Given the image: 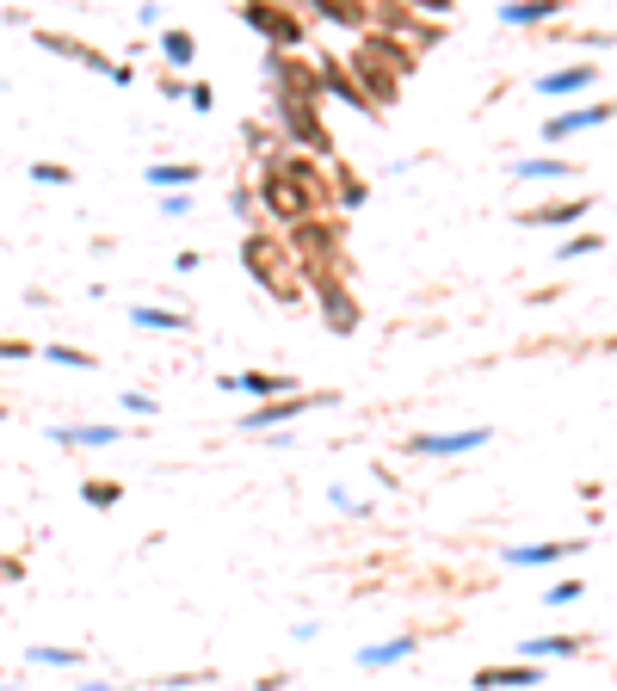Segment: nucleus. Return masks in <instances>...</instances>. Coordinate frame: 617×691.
Segmentation results:
<instances>
[{
	"label": "nucleus",
	"instance_id": "nucleus-23",
	"mask_svg": "<svg viewBox=\"0 0 617 691\" xmlns=\"http://www.w3.org/2000/svg\"><path fill=\"white\" fill-rule=\"evenodd\" d=\"M81 500H87V506H118V482H87Z\"/></svg>",
	"mask_w": 617,
	"mask_h": 691
},
{
	"label": "nucleus",
	"instance_id": "nucleus-33",
	"mask_svg": "<svg viewBox=\"0 0 617 691\" xmlns=\"http://www.w3.org/2000/svg\"><path fill=\"white\" fill-rule=\"evenodd\" d=\"M0 420H7V408H0Z\"/></svg>",
	"mask_w": 617,
	"mask_h": 691
},
{
	"label": "nucleus",
	"instance_id": "nucleus-17",
	"mask_svg": "<svg viewBox=\"0 0 617 691\" xmlns=\"http://www.w3.org/2000/svg\"><path fill=\"white\" fill-rule=\"evenodd\" d=\"M192 50H198V44H192V31H179V25L161 31V56H167L173 68H192Z\"/></svg>",
	"mask_w": 617,
	"mask_h": 691
},
{
	"label": "nucleus",
	"instance_id": "nucleus-13",
	"mask_svg": "<svg viewBox=\"0 0 617 691\" xmlns=\"http://www.w3.org/2000/svg\"><path fill=\"white\" fill-rule=\"evenodd\" d=\"M50 439L56 445H118V426H50Z\"/></svg>",
	"mask_w": 617,
	"mask_h": 691
},
{
	"label": "nucleus",
	"instance_id": "nucleus-9",
	"mask_svg": "<svg viewBox=\"0 0 617 691\" xmlns=\"http://www.w3.org/2000/svg\"><path fill=\"white\" fill-rule=\"evenodd\" d=\"M216 389H241V395H297V377H266V371H247V377H216Z\"/></svg>",
	"mask_w": 617,
	"mask_h": 691
},
{
	"label": "nucleus",
	"instance_id": "nucleus-19",
	"mask_svg": "<svg viewBox=\"0 0 617 691\" xmlns=\"http://www.w3.org/2000/svg\"><path fill=\"white\" fill-rule=\"evenodd\" d=\"M556 7H537V0H513V7H500L506 25H537V19H550Z\"/></svg>",
	"mask_w": 617,
	"mask_h": 691
},
{
	"label": "nucleus",
	"instance_id": "nucleus-14",
	"mask_svg": "<svg viewBox=\"0 0 617 691\" xmlns=\"http://www.w3.org/2000/svg\"><path fill=\"white\" fill-rule=\"evenodd\" d=\"M130 321H136V327H161V334H179V327H192L179 309H149V303H142V309H130Z\"/></svg>",
	"mask_w": 617,
	"mask_h": 691
},
{
	"label": "nucleus",
	"instance_id": "nucleus-4",
	"mask_svg": "<svg viewBox=\"0 0 617 691\" xmlns=\"http://www.w3.org/2000/svg\"><path fill=\"white\" fill-rule=\"evenodd\" d=\"M488 445V426H463V432H420V439L408 445L414 457H457V451H476Z\"/></svg>",
	"mask_w": 617,
	"mask_h": 691
},
{
	"label": "nucleus",
	"instance_id": "nucleus-6",
	"mask_svg": "<svg viewBox=\"0 0 617 691\" xmlns=\"http://www.w3.org/2000/svg\"><path fill=\"white\" fill-rule=\"evenodd\" d=\"M241 19H247L253 31H266L272 44H297V38H303V25L290 19V13H272V7H241Z\"/></svg>",
	"mask_w": 617,
	"mask_h": 691
},
{
	"label": "nucleus",
	"instance_id": "nucleus-11",
	"mask_svg": "<svg viewBox=\"0 0 617 691\" xmlns=\"http://www.w3.org/2000/svg\"><path fill=\"white\" fill-rule=\"evenodd\" d=\"M580 87H593V62L556 68V75H543V81H537V93H543V99H562V93H580Z\"/></svg>",
	"mask_w": 617,
	"mask_h": 691
},
{
	"label": "nucleus",
	"instance_id": "nucleus-2",
	"mask_svg": "<svg viewBox=\"0 0 617 691\" xmlns=\"http://www.w3.org/2000/svg\"><path fill=\"white\" fill-rule=\"evenodd\" d=\"M241 260H247V272L260 278L266 290H290V284H297V247H284L272 235H247Z\"/></svg>",
	"mask_w": 617,
	"mask_h": 691
},
{
	"label": "nucleus",
	"instance_id": "nucleus-28",
	"mask_svg": "<svg viewBox=\"0 0 617 691\" xmlns=\"http://www.w3.org/2000/svg\"><path fill=\"white\" fill-rule=\"evenodd\" d=\"M124 414H155V402H149L142 389H130V395H124Z\"/></svg>",
	"mask_w": 617,
	"mask_h": 691
},
{
	"label": "nucleus",
	"instance_id": "nucleus-34",
	"mask_svg": "<svg viewBox=\"0 0 617 691\" xmlns=\"http://www.w3.org/2000/svg\"><path fill=\"white\" fill-rule=\"evenodd\" d=\"M0 691H13V685H0Z\"/></svg>",
	"mask_w": 617,
	"mask_h": 691
},
{
	"label": "nucleus",
	"instance_id": "nucleus-20",
	"mask_svg": "<svg viewBox=\"0 0 617 691\" xmlns=\"http://www.w3.org/2000/svg\"><path fill=\"white\" fill-rule=\"evenodd\" d=\"M44 358L50 365H68V371H93V352H81V346H44Z\"/></svg>",
	"mask_w": 617,
	"mask_h": 691
},
{
	"label": "nucleus",
	"instance_id": "nucleus-31",
	"mask_svg": "<svg viewBox=\"0 0 617 691\" xmlns=\"http://www.w3.org/2000/svg\"><path fill=\"white\" fill-rule=\"evenodd\" d=\"M75 691H118V685H105V679H99V685H75Z\"/></svg>",
	"mask_w": 617,
	"mask_h": 691
},
{
	"label": "nucleus",
	"instance_id": "nucleus-10",
	"mask_svg": "<svg viewBox=\"0 0 617 691\" xmlns=\"http://www.w3.org/2000/svg\"><path fill=\"white\" fill-rule=\"evenodd\" d=\"M580 648H587L580 636H531V642H519L525 667H537V661H562V654H580Z\"/></svg>",
	"mask_w": 617,
	"mask_h": 691
},
{
	"label": "nucleus",
	"instance_id": "nucleus-21",
	"mask_svg": "<svg viewBox=\"0 0 617 691\" xmlns=\"http://www.w3.org/2000/svg\"><path fill=\"white\" fill-rule=\"evenodd\" d=\"M25 661H31V667H75L81 654H75V648H50V642H44V648H31Z\"/></svg>",
	"mask_w": 617,
	"mask_h": 691
},
{
	"label": "nucleus",
	"instance_id": "nucleus-1",
	"mask_svg": "<svg viewBox=\"0 0 617 691\" xmlns=\"http://www.w3.org/2000/svg\"><path fill=\"white\" fill-rule=\"evenodd\" d=\"M260 204L278 216V223H303L309 204H315L309 173H297V167H272V173H266V186H260Z\"/></svg>",
	"mask_w": 617,
	"mask_h": 691
},
{
	"label": "nucleus",
	"instance_id": "nucleus-15",
	"mask_svg": "<svg viewBox=\"0 0 617 691\" xmlns=\"http://www.w3.org/2000/svg\"><path fill=\"white\" fill-rule=\"evenodd\" d=\"M149 186L186 192V186H198V167H192V161H179V167H149Z\"/></svg>",
	"mask_w": 617,
	"mask_h": 691
},
{
	"label": "nucleus",
	"instance_id": "nucleus-5",
	"mask_svg": "<svg viewBox=\"0 0 617 691\" xmlns=\"http://www.w3.org/2000/svg\"><path fill=\"white\" fill-rule=\"evenodd\" d=\"M599 124H611V105H580V112H562V118H550V124H543V136H550V142H562V136L599 130Z\"/></svg>",
	"mask_w": 617,
	"mask_h": 691
},
{
	"label": "nucleus",
	"instance_id": "nucleus-30",
	"mask_svg": "<svg viewBox=\"0 0 617 691\" xmlns=\"http://www.w3.org/2000/svg\"><path fill=\"white\" fill-rule=\"evenodd\" d=\"M0 358H31V346L25 340H0Z\"/></svg>",
	"mask_w": 617,
	"mask_h": 691
},
{
	"label": "nucleus",
	"instance_id": "nucleus-25",
	"mask_svg": "<svg viewBox=\"0 0 617 691\" xmlns=\"http://www.w3.org/2000/svg\"><path fill=\"white\" fill-rule=\"evenodd\" d=\"M580 599V580H556L550 593H543V605H574Z\"/></svg>",
	"mask_w": 617,
	"mask_h": 691
},
{
	"label": "nucleus",
	"instance_id": "nucleus-7",
	"mask_svg": "<svg viewBox=\"0 0 617 691\" xmlns=\"http://www.w3.org/2000/svg\"><path fill=\"white\" fill-rule=\"evenodd\" d=\"M574 550H580V543H513L506 562H513V568H550V562H568Z\"/></svg>",
	"mask_w": 617,
	"mask_h": 691
},
{
	"label": "nucleus",
	"instance_id": "nucleus-29",
	"mask_svg": "<svg viewBox=\"0 0 617 691\" xmlns=\"http://www.w3.org/2000/svg\"><path fill=\"white\" fill-rule=\"evenodd\" d=\"M210 99H216V93H210L204 81H198V87H186V105H198V112H210Z\"/></svg>",
	"mask_w": 617,
	"mask_h": 691
},
{
	"label": "nucleus",
	"instance_id": "nucleus-8",
	"mask_svg": "<svg viewBox=\"0 0 617 691\" xmlns=\"http://www.w3.org/2000/svg\"><path fill=\"white\" fill-rule=\"evenodd\" d=\"M543 673L537 667H482L476 673V691H531Z\"/></svg>",
	"mask_w": 617,
	"mask_h": 691
},
{
	"label": "nucleus",
	"instance_id": "nucleus-26",
	"mask_svg": "<svg viewBox=\"0 0 617 691\" xmlns=\"http://www.w3.org/2000/svg\"><path fill=\"white\" fill-rule=\"evenodd\" d=\"M31 179H38V186H68V167H50V161H38V167H31Z\"/></svg>",
	"mask_w": 617,
	"mask_h": 691
},
{
	"label": "nucleus",
	"instance_id": "nucleus-24",
	"mask_svg": "<svg viewBox=\"0 0 617 691\" xmlns=\"http://www.w3.org/2000/svg\"><path fill=\"white\" fill-rule=\"evenodd\" d=\"M599 247H605V235H574L562 247V260H587V253H599Z\"/></svg>",
	"mask_w": 617,
	"mask_h": 691
},
{
	"label": "nucleus",
	"instance_id": "nucleus-27",
	"mask_svg": "<svg viewBox=\"0 0 617 691\" xmlns=\"http://www.w3.org/2000/svg\"><path fill=\"white\" fill-rule=\"evenodd\" d=\"M161 210H167V216H186V210H192V192H167Z\"/></svg>",
	"mask_w": 617,
	"mask_h": 691
},
{
	"label": "nucleus",
	"instance_id": "nucleus-3",
	"mask_svg": "<svg viewBox=\"0 0 617 691\" xmlns=\"http://www.w3.org/2000/svg\"><path fill=\"white\" fill-rule=\"evenodd\" d=\"M334 395H284V402H272V408H253L241 426L247 432H284L290 420H303V414H315V408H328Z\"/></svg>",
	"mask_w": 617,
	"mask_h": 691
},
{
	"label": "nucleus",
	"instance_id": "nucleus-16",
	"mask_svg": "<svg viewBox=\"0 0 617 691\" xmlns=\"http://www.w3.org/2000/svg\"><path fill=\"white\" fill-rule=\"evenodd\" d=\"M574 216H587V198H568V204H550V210H525V223H537V229L550 223L556 229V223H574Z\"/></svg>",
	"mask_w": 617,
	"mask_h": 691
},
{
	"label": "nucleus",
	"instance_id": "nucleus-18",
	"mask_svg": "<svg viewBox=\"0 0 617 691\" xmlns=\"http://www.w3.org/2000/svg\"><path fill=\"white\" fill-rule=\"evenodd\" d=\"M574 173V161H550V155H543V161H513V179H568Z\"/></svg>",
	"mask_w": 617,
	"mask_h": 691
},
{
	"label": "nucleus",
	"instance_id": "nucleus-12",
	"mask_svg": "<svg viewBox=\"0 0 617 691\" xmlns=\"http://www.w3.org/2000/svg\"><path fill=\"white\" fill-rule=\"evenodd\" d=\"M420 642L414 636H389V642H371V648H358V667H389V661H408Z\"/></svg>",
	"mask_w": 617,
	"mask_h": 691
},
{
	"label": "nucleus",
	"instance_id": "nucleus-22",
	"mask_svg": "<svg viewBox=\"0 0 617 691\" xmlns=\"http://www.w3.org/2000/svg\"><path fill=\"white\" fill-rule=\"evenodd\" d=\"M321 19H328V25H365V13L346 7V0H321Z\"/></svg>",
	"mask_w": 617,
	"mask_h": 691
},
{
	"label": "nucleus",
	"instance_id": "nucleus-32",
	"mask_svg": "<svg viewBox=\"0 0 617 691\" xmlns=\"http://www.w3.org/2000/svg\"><path fill=\"white\" fill-rule=\"evenodd\" d=\"M13 574H19V568H13V562H0V580H13Z\"/></svg>",
	"mask_w": 617,
	"mask_h": 691
}]
</instances>
